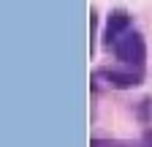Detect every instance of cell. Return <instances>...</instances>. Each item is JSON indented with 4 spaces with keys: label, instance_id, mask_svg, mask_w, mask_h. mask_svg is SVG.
Masks as SVG:
<instances>
[{
    "label": "cell",
    "instance_id": "1",
    "mask_svg": "<svg viewBox=\"0 0 152 147\" xmlns=\"http://www.w3.org/2000/svg\"><path fill=\"white\" fill-rule=\"evenodd\" d=\"M111 54L125 68H139V71H144V63H147V41H144V35L139 30H128L122 38L111 46Z\"/></svg>",
    "mask_w": 152,
    "mask_h": 147
},
{
    "label": "cell",
    "instance_id": "2",
    "mask_svg": "<svg viewBox=\"0 0 152 147\" xmlns=\"http://www.w3.org/2000/svg\"><path fill=\"white\" fill-rule=\"evenodd\" d=\"M90 82H92V90H98L101 85H106L111 90H133L144 82V71H139V68H95Z\"/></svg>",
    "mask_w": 152,
    "mask_h": 147
},
{
    "label": "cell",
    "instance_id": "3",
    "mask_svg": "<svg viewBox=\"0 0 152 147\" xmlns=\"http://www.w3.org/2000/svg\"><path fill=\"white\" fill-rule=\"evenodd\" d=\"M130 25H133V16H130L125 8H114V11H109L106 25H103V35H101L103 46L111 52V46H114V44H117L122 35L130 30Z\"/></svg>",
    "mask_w": 152,
    "mask_h": 147
},
{
    "label": "cell",
    "instance_id": "4",
    "mask_svg": "<svg viewBox=\"0 0 152 147\" xmlns=\"http://www.w3.org/2000/svg\"><path fill=\"white\" fill-rule=\"evenodd\" d=\"M90 147H152V128L147 125L139 139H90Z\"/></svg>",
    "mask_w": 152,
    "mask_h": 147
},
{
    "label": "cell",
    "instance_id": "5",
    "mask_svg": "<svg viewBox=\"0 0 152 147\" xmlns=\"http://www.w3.org/2000/svg\"><path fill=\"white\" fill-rule=\"evenodd\" d=\"M136 115H139V120H141L144 125H149V120H152V98H144V101L139 104Z\"/></svg>",
    "mask_w": 152,
    "mask_h": 147
},
{
    "label": "cell",
    "instance_id": "6",
    "mask_svg": "<svg viewBox=\"0 0 152 147\" xmlns=\"http://www.w3.org/2000/svg\"><path fill=\"white\" fill-rule=\"evenodd\" d=\"M95 33H98V11H90V54L95 52Z\"/></svg>",
    "mask_w": 152,
    "mask_h": 147
}]
</instances>
